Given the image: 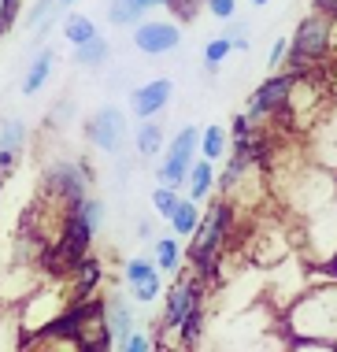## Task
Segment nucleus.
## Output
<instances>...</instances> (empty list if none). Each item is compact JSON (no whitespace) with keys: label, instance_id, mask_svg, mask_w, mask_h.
<instances>
[{"label":"nucleus","instance_id":"f03ea898","mask_svg":"<svg viewBox=\"0 0 337 352\" xmlns=\"http://www.w3.org/2000/svg\"><path fill=\"white\" fill-rule=\"evenodd\" d=\"M234 223H237V208L230 201H215L200 219L197 234L189 237V267L200 282L215 278L219 256H223V245L234 234Z\"/></svg>","mask_w":337,"mask_h":352},{"label":"nucleus","instance_id":"b1692460","mask_svg":"<svg viewBox=\"0 0 337 352\" xmlns=\"http://www.w3.org/2000/svg\"><path fill=\"white\" fill-rule=\"evenodd\" d=\"M56 12H60V4L56 0H37V4L26 12V30H30L37 41L52 30V23H56Z\"/></svg>","mask_w":337,"mask_h":352},{"label":"nucleus","instance_id":"473e14b6","mask_svg":"<svg viewBox=\"0 0 337 352\" xmlns=\"http://www.w3.org/2000/svg\"><path fill=\"white\" fill-rule=\"evenodd\" d=\"M138 237H141V241H149V237H152V226H149V223H138Z\"/></svg>","mask_w":337,"mask_h":352},{"label":"nucleus","instance_id":"0eeeda50","mask_svg":"<svg viewBox=\"0 0 337 352\" xmlns=\"http://www.w3.org/2000/svg\"><path fill=\"white\" fill-rule=\"evenodd\" d=\"M85 138H89L93 148H100L104 156H119L130 141V122H127V111L115 108V104H104L96 108L89 122H85Z\"/></svg>","mask_w":337,"mask_h":352},{"label":"nucleus","instance_id":"f704fd0d","mask_svg":"<svg viewBox=\"0 0 337 352\" xmlns=\"http://www.w3.org/2000/svg\"><path fill=\"white\" fill-rule=\"evenodd\" d=\"M56 4H60V8H71V4H78V0H56Z\"/></svg>","mask_w":337,"mask_h":352},{"label":"nucleus","instance_id":"39448f33","mask_svg":"<svg viewBox=\"0 0 337 352\" xmlns=\"http://www.w3.org/2000/svg\"><path fill=\"white\" fill-rule=\"evenodd\" d=\"M304 74L296 71H285V74H271L267 82H259L252 89V97L245 104V116L252 119V126L259 122L274 119V116H285L289 104H293V93H296V82H301Z\"/></svg>","mask_w":337,"mask_h":352},{"label":"nucleus","instance_id":"a878e982","mask_svg":"<svg viewBox=\"0 0 337 352\" xmlns=\"http://www.w3.org/2000/svg\"><path fill=\"white\" fill-rule=\"evenodd\" d=\"M230 52H237V49H234V41H230L226 34L211 37V41L204 45V67H208V71H215L219 63H226V60H230Z\"/></svg>","mask_w":337,"mask_h":352},{"label":"nucleus","instance_id":"ddd939ff","mask_svg":"<svg viewBox=\"0 0 337 352\" xmlns=\"http://www.w3.org/2000/svg\"><path fill=\"white\" fill-rule=\"evenodd\" d=\"M312 141H315V160L323 164V170L337 175V108L323 111V116L315 119Z\"/></svg>","mask_w":337,"mask_h":352},{"label":"nucleus","instance_id":"9d476101","mask_svg":"<svg viewBox=\"0 0 337 352\" xmlns=\"http://www.w3.org/2000/svg\"><path fill=\"white\" fill-rule=\"evenodd\" d=\"M171 97H175V82L163 78V74L160 78L141 82L138 89H130V116L138 122H152L171 104Z\"/></svg>","mask_w":337,"mask_h":352},{"label":"nucleus","instance_id":"bb28decb","mask_svg":"<svg viewBox=\"0 0 337 352\" xmlns=\"http://www.w3.org/2000/svg\"><path fill=\"white\" fill-rule=\"evenodd\" d=\"M178 204H182L178 189H167V186H156V189H152V212H156L160 219H171Z\"/></svg>","mask_w":337,"mask_h":352},{"label":"nucleus","instance_id":"2eb2a0df","mask_svg":"<svg viewBox=\"0 0 337 352\" xmlns=\"http://www.w3.org/2000/svg\"><path fill=\"white\" fill-rule=\"evenodd\" d=\"M52 71H56V49L52 45H41V49L34 52V60L26 63V74H23L19 93H23V97H37V93L45 89V82L52 78Z\"/></svg>","mask_w":337,"mask_h":352},{"label":"nucleus","instance_id":"7c9ffc66","mask_svg":"<svg viewBox=\"0 0 337 352\" xmlns=\"http://www.w3.org/2000/svg\"><path fill=\"white\" fill-rule=\"evenodd\" d=\"M119 352H152V338H149V334H141V330H133V338H130Z\"/></svg>","mask_w":337,"mask_h":352},{"label":"nucleus","instance_id":"dca6fc26","mask_svg":"<svg viewBox=\"0 0 337 352\" xmlns=\"http://www.w3.org/2000/svg\"><path fill=\"white\" fill-rule=\"evenodd\" d=\"M100 278H104V263L89 252V256L78 263V267L71 271V289H74V293H71V304L93 300V293H96V285H100Z\"/></svg>","mask_w":337,"mask_h":352},{"label":"nucleus","instance_id":"c756f323","mask_svg":"<svg viewBox=\"0 0 337 352\" xmlns=\"http://www.w3.org/2000/svg\"><path fill=\"white\" fill-rule=\"evenodd\" d=\"M289 60V37H274V45H271V52H267V67H282V63Z\"/></svg>","mask_w":337,"mask_h":352},{"label":"nucleus","instance_id":"c85d7f7f","mask_svg":"<svg viewBox=\"0 0 337 352\" xmlns=\"http://www.w3.org/2000/svg\"><path fill=\"white\" fill-rule=\"evenodd\" d=\"M204 12L219 23H226V19L237 15V0H204Z\"/></svg>","mask_w":337,"mask_h":352},{"label":"nucleus","instance_id":"412c9836","mask_svg":"<svg viewBox=\"0 0 337 352\" xmlns=\"http://www.w3.org/2000/svg\"><path fill=\"white\" fill-rule=\"evenodd\" d=\"M226 148H230V130L223 126V122H211V126L200 130V156L204 160H223L226 156Z\"/></svg>","mask_w":337,"mask_h":352},{"label":"nucleus","instance_id":"393cba45","mask_svg":"<svg viewBox=\"0 0 337 352\" xmlns=\"http://www.w3.org/2000/svg\"><path fill=\"white\" fill-rule=\"evenodd\" d=\"M63 37L74 45V49H82V45H89L93 37H100V30H96V23H93L89 15H78V12H74V15L63 19Z\"/></svg>","mask_w":337,"mask_h":352},{"label":"nucleus","instance_id":"7ed1b4c3","mask_svg":"<svg viewBox=\"0 0 337 352\" xmlns=\"http://www.w3.org/2000/svg\"><path fill=\"white\" fill-rule=\"evenodd\" d=\"M334 19H326L323 12H312L307 19H301L293 41H289V71L296 74H312L315 67H323L334 52Z\"/></svg>","mask_w":337,"mask_h":352},{"label":"nucleus","instance_id":"4468645a","mask_svg":"<svg viewBox=\"0 0 337 352\" xmlns=\"http://www.w3.org/2000/svg\"><path fill=\"white\" fill-rule=\"evenodd\" d=\"M104 319H108V334L115 341V349H122L127 341L133 338V308L122 293H111L104 300Z\"/></svg>","mask_w":337,"mask_h":352},{"label":"nucleus","instance_id":"c9c22d12","mask_svg":"<svg viewBox=\"0 0 337 352\" xmlns=\"http://www.w3.org/2000/svg\"><path fill=\"white\" fill-rule=\"evenodd\" d=\"M248 4H256V8H263V4H267V0H248Z\"/></svg>","mask_w":337,"mask_h":352},{"label":"nucleus","instance_id":"e433bc0d","mask_svg":"<svg viewBox=\"0 0 337 352\" xmlns=\"http://www.w3.org/2000/svg\"><path fill=\"white\" fill-rule=\"evenodd\" d=\"M0 189H4V178H0Z\"/></svg>","mask_w":337,"mask_h":352},{"label":"nucleus","instance_id":"5701e85b","mask_svg":"<svg viewBox=\"0 0 337 352\" xmlns=\"http://www.w3.org/2000/svg\"><path fill=\"white\" fill-rule=\"evenodd\" d=\"M200 204H193L189 197H182V204L175 208V215L167 219L171 223V230H175V237H193L197 234V226H200Z\"/></svg>","mask_w":337,"mask_h":352},{"label":"nucleus","instance_id":"6e6552de","mask_svg":"<svg viewBox=\"0 0 337 352\" xmlns=\"http://www.w3.org/2000/svg\"><path fill=\"white\" fill-rule=\"evenodd\" d=\"M204 304V282L197 274H182V278L167 289V304H163V330H182L193 311Z\"/></svg>","mask_w":337,"mask_h":352},{"label":"nucleus","instance_id":"f8f14e48","mask_svg":"<svg viewBox=\"0 0 337 352\" xmlns=\"http://www.w3.org/2000/svg\"><path fill=\"white\" fill-rule=\"evenodd\" d=\"M26 148V122L19 116L0 119V178H8Z\"/></svg>","mask_w":337,"mask_h":352},{"label":"nucleus","instance_id":"a211bd4d","mask_svg":"<svg viewBox=\"0 0 337 352\" xmlns=\"http://www.w3.org/2000/svg\"><path fill=\"white\" fill-rule=\"evenodd\" d=\"M215 186H219L215 164H211V160H204V156H200L197 164H193V170H189V178H186V189H189V201H193V204L208 201V197H211V189H215Z\"/></svg>","mask_w":337,"mask_h":352},{"label":"nucleus","instance_id":"6ab92c4d","mask_svg":"<svg viewBox=\"0 0 337 352\" xmlns=\"http://www.w3.org/2000/svg\"><path fill=\"white\" fill-rule=\"evenodd\" d=\"M133 148H138L141 160H152V156H163V152H167V134H163V126L156 119L138 122V130H133Z\"/></svg>","mask_w":337,"mask_h":352},{"label":"nucleus","instance_id":"f257e3e1","mask_svg":"<svg viewBox=\"0 0 337 352\" xmlns=\"http://www.w3.org/2000/svg\"><path fill=\"white\" fill-rule=\"evenodd\" d=\"M296 345H337V285H312L289 308Z\"/></svg>","mask_w":337,"mask_h":352},{"label":"nucleus","instance_id":"9b49d317","mask_svg":"<svg viewBox=\"0 0 337 352\" xmlns=\"http://www.w3.org/2000/svg\"><path fill=\"white\" fill-rule=\"evenodd\" d=\"M122 278H127V289L138 304H152L163 293L160 267L149 260V256H133V260L122 263Z\"/></svg>","mask_w":337,"mask_h":352},{"label":"nucleus","instance_id":"1a4fd4ad","mask_svg":"<svg viewBox=\"0 0 337 352\" xmlns=\"http://www.w3.org/2000/svg\"><path fill=\"white\" fill-rule=\"evenodd\" d=\"M133 49L141 56H167L182 45V26L167 23V19H144L133 26Z\"/></svg>","mask_w":337,"mask_h":352},{"label":"nucleus","instance_id":"aec40b11","mask_svg":"<svg viewBox=\"0 0 337 352\" xmlns=\"http://www.w3.org/2000/svg\"><path fill=\"white\" fill-rule=\"evenodd\" d=\"M182 260H186V252H182L178 237H156V245H152V263L160 267V274H178L182 271Z\"/></svg>","mask_w":337,"mask_h":352},{"label":"nucleus","instance_id":"4be33fe9","mask_svg":"<svg viewBox=\"0 0 337 352\" xmlns=\"http://www.w3.org/2000/svg\"><path fill=\"white\" fill-rule=\"evenodd\" d=\"M111 60V41L108 37H93L89 45H82V49H74V63L78 67H85V71H96V67H104V63Z\"/></svg>","mask_w":337,"mask_h":352},{"label":"nucleus","instance_id":"72a5a7b5","mask_svg":"<svg viewBox=\"0 0 337 352\" xmlns=\"http://www.w3.org/2000/svg\"><path fill=\"white\" fill-rule=\"evenodd\" d=\"M175 8H178L182 15H193V4H189V0H175Z\"/></svg>","mask_w":337,"mask_h":352},{"label":"nucleus","instance_id":"423d86ee","mask_svg":"<svg viewBox=\"0 0 337 352\" xmlns=\"http://www.w3.org/2000/svg\"><path fill=\"white\" fill-rule=\"evenodd\" d=\"M197 152H200V126H182L175 141H167V152L160 156L156 167V182L167 189L186 186L193 164H197Z\"/></svg>","mask_w":337,"mask_h":352},{"label":"nucleus","instance_id":"20e7f679","mask_svg":"<svg viewBox=\"0 0 337 352\" xmlns=\"http://www.w3.org/2000/svg\"><path fill=\"white\" fill-rule=\"evenodd\" d=\"M89 197V167L78 160H56L41 175V204H60L63 212L78 208Z\"/></svg>","mask_w":337,"mask_h":352},{"label":"nucleus","instance_id":"cd10ccee","mask_svg":"<svg viewBox=\"0 0 337 352\" xmlns=\"http://www.w3.org/2000/svg\"><path fill=\"white\" fill-rule=\"evenodd\" d=\"M200 334H204V304H200L193 316L182 322V330H178V341H182V349H193L200 341Z\"/></svg>","mask_w":337,"mask_h":352},{"label":"nucleus","instance_id":"2f4dec72","mask_svg":"<svg viewBox=\"0 0 337 352\" xmlns=\"http://www.w3.org/2000/svg\"><path fill=\"white\" fill-rule=\"evenodd\" d=\"M52 111H56V116H52V122H67V116H71V104L63 100L60 108H52Z\"/></svg>","mask_w":337,"mask_h":352},{"label":"nucleus","instance_id":"f3484780","mask_svg":"<svg viewBox=\"0 0 337 352\" xmlns=\"http://www.w3.org/2000/svg\"><path fill=\"white\" fill-rule=\"evenodd\" d=\"M152 8H175V0H111L108 23L111 26H138L144 12H152Z\"/></svg>","mask_w":337,"mask_h":352}]
</instances>
